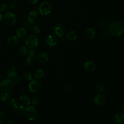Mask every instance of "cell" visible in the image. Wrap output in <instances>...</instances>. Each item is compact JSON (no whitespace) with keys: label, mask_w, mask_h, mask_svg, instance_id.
Listing matches in <instances>:
<instances>
[{"label":"cell","mask_w":124,"mask_h":124,"mask_svg":"<svg viewBox=\"0 0 124 124\" xmlns=\"http://www.w3.org/2000/svg\"><path fill=\"white\" fill-rule=\"evenodd\" d=\"M108 30L110 34L114 36H119L122 35L124 31L123 24L118 21H114L109 24Z\"/></svg>","instance_id":"cell-1"},{"label":"cell","mask_w":124,"mask_h":124,"mask_svg":"<svg viewBox=\"0 0 124 124\" xmlns=\"http://www.w3.org/2000/svg\"><path fill=\"white\" fill-rule=\"evenodd\" d=\"M39 42L38 37L34 34H29L25 39V45L30 49L36 48L39 44Z\"/></svg>","instance_id":"cell-2"},{"label":"cell","mask_w":124,"mask_h":124,"mask_svg":"<svg viewBox=\"0 0 124 124\" xmlns=\"http://www.w3.org/2000/svg\"><path fill=\"white\" fill-rule=\"evenodd\" d=\"M37 114L36 109L32 106L27 107L25 108L24 111V114L25 117L30 121L35 120L37 117Z\"/></svg>","instance_id":"cell-3"},{"label":"cell","mask_w":124,"mask_h":124,"mask_svg":"<svg viewBox=\"0 0 124 124\" xmlns=\"http://www.w3.org/2000/svg\"><path fill=\"white\" fill-rule=\"evenodd\" d=\"M3 20L4 23L8 26H13L16 22V15L10 11H7L5 13L3 17Z\"/></svg>","instance_id":"cell-4"},{"label":"cell","mask_w":124,"mask_h":124,"mask_svg":"<svg viewBox=\"0 0 124 124\" xmlns=\"http://www.w3.org/2000/svg\"><path fill=\"white\" fill-rule=\"evenodd\" d=\"M14 83L10 78H5L0 82V89L3 92H9L13 88Z\"/></svg>","instance_id":"cell-5"},{"label":"cell","mask_w":124,"mask_h":124,"mask_svg":"<svg viewBox=\"0 0 124 124\" xmlns=\"http://www.w3.org/2000/svg\"><path fill=\"white\" fill-rule=\"evenodd\" d=\"M51 10V5L46 1L42 2L39 7V11L41 16H46L50 14Z\"/></svg>","instance_id":"cell-6"},{"label":"cell","mask_w":124,"mask_h":124,"mask_svg":"<svg viewBox=\"0 0 124 124\" xmlns=\"http://www.w3.org/2000/svg\"><path fill=\"white\" fill-rule=\"evenodd\" d=\"M42 85L40 81L37 79L31 80L28 85L29 89L31 93H37L39 92L41 89Z\"/></svg>","instance_id":"cell-7"},{"label":"cell","mask_w":124,"mask_h":124,"mask_svg":"<svg viewBox=\"0 0 124 124\" xmlns=\"http://www.w3.org/2000/svg\"><path fill=\"white\" fill-rule=\"evenodd\" d=\"M53 31L55 35L60 37L64 36L66 33L65 28L61 24L55 25L53 27Z\"/></svg>","instance_id":"cell-8"},{"label":"cell","mask_w":124,"mask_h":124,"mask_svg":"<svg viewBox=\"0 0 124 124\" xmlns=\"http://www.w3.org/2000/svg\"><path fill=\"white\" fill-rule=\"evenodd\" d=\"M49 60V55L46 52H41L37 56V61L40 63H45Z\"/></svg>","instance_id":"cell-9"},{"label":"cell","mask_w":124,"mask_h":124,"mask_svg":"<svg viewBox=\"0 0 124 124\" xmlns=\"http://www.w3.org/2000/svg\"><path fill=\"white\" fill-rule=\"evenodd\" d=\"M46 42L47 45L50 46H56L58 43V39L56 36L50 34L48 35L46 38Z\"/></svg>","instance_id":"cell-10"},{"label":"cell","mask_w":124,"mask_h":124,"mask_svg":"<svg viewBox=\"0 0 124 124\" xmlns=\"http://www.w3.org/2000/svg\"><path fill=\"white\" fill-rule=\"evenodd\" d=\"M18 71L17 69L15 67H10L7 71V75L9 78L14 79L17 76Z\"/></svg>","instance_id":"cell-11"},{"label":"cell","mask_w":124,"mask_h":124,"mask_svg":"<svg viewBox=\"0 0 124 124\" xmlns=\"http://www.w3.org/2000/svg\"><path fill=\"white\" fill-rule=\"evenodd\" d=\"M106 101V97L104 94L99 93L96 95L94 97V101L95 104L97 105H103Z\"/></svg>","instance_id":"cell-12"},{"label":"cell","mask_w":124,"mask_h":124,"mask_svg":"<svg viewBox=\"0 0 124 124\" xmlns=\"http://www.w3.org/2000/svg\"><path fill=\"white\" fill-rule=\"evenodd\" d=\"M11 98L12 94L9 92H3L0 94V100L3 103L10 101Z\"/></svg>","instance_id":"cell-13"},{"label":"cell","mask_w":124,"mask_h":124,"mask_svg":"<svg viewBox=\"0 0 124 124\" xmlns=\"http://www.w3.org/2000/svg\"><path fill=\"white\" fill-rule=\"evenodd\" d=\"M16 35L17 38L22 39L27 35V30L24 27H19L16 31Z\"/></svg>","instance_id":"cell-14"},{"label":"cell","mask_w":124,"mask_h":124,"mask_svg":"<svg viewBox=\"0 0 124 124\" xmlns=\"http://www.w3.org/2000/svg\"><path fill=\"white\" fill-rule=\"evenodd\" d=\"M84 67L85 69L88 72H93L95 69V63L90 61L86 62L84 64Z\"/></svg>","instance_id":"cell-15"},{"label":"cell","mask_w":124,"mask_h":124,"mask_svg":"<svg viewBox=\"0 0 124 124\" xmlns=\"http://www.w3.org/2000/svg\"><path fill=\"white\" fill-rule=\"evenodd\" d=\"M114 122L117 124H122L124 123V114L121 112L116 113L113 117Z\"/></svg>","instance_id":"cell-16"},{"label":"cell","mask_w":124,"mask_h":124,"mask_svg":"<svg viewBox=\"0 0 124 124\" xmlns=\"http://www.w3.org/2000/svg\"><path fill=\"white\" fill-rule=\"evenodd\" d=\"M96 34L95 30L93 28H89L85 31V36L88 39H92L94 38Z\"/></svg>","instance_id":"cell-17"},{"label":"cell","mask_w":124,"mask_h":124,"mask_svg":"<svg viewBox=\"0 0 124 124\" xmlns=\"http://www.w3.org/2000/svg\"><path fill=\"white\" fill-rule=\"evenodd\" d=\"M19 99L21 104L24 106H29L31 102L30 97L27 94H22L20 96Z\"/></svg>","instance_id":"cell-18"},{"label":"cell","mask_w":124,"mask_h":124,"mask_svg":"<svg viewBox=\"0 0 124 124\" xmlns=\"http://www.w3.org/2000/svg\"><path fill=\"white\" fill-rule=\"evenodd\" d=\"M7 41L8 44L11 46H16L17 42H18V39L16 36L14 35H10L7 39Z\"/></svg>","instance_id":"cell-19"},{"label":"cell","mask_w":124,"mask_h":124,"mask_svg":"<svg viewBox=\"0 0 124 124\" xmlns=\"http://www.w3.org/2000/svg\"><path fill=\"white\" fill-rule=\"evenodd\" d=\"M65 37L69 41H74L77 39V34L74 31H70L66 33Z\"/></svg>","instance_id":"cell-20"},{"label":"cell","mask_w":124,"mask_h":124,"mask_svg":"<svg viewBox=\"0 0 124 124\" xmlns=\"http://www.w3.org/2000/svg\"><path fill=\"white\" fill-rule=\"evenodd\" d=\"M23 22L24 25L27 28H31L34 24V22L33 19L30 18V17H29L28 16L27 17H25L23 20Z\"/></svg>","instance_id":"cell-21"},{"label":"cell","mask_w":124,"mask_h":124,"mask_svg":"<svg viewBox=\"0 0 124 124\" xmlns=\"http://www.w3.org/2000/svg\"><path fill=\"white\" fill-rule=\"evenodd\" d=\"M44 74L45 73L43 70L41 69H37L34 72L33 77L36 79H40L44 77Z\"/></svg>","instance_id":"cell-22"},{"label":"cell","mask_w":124,"mask_h":124,"mask_svg":"<svg viewBox=\"0 0 124 124\" xmlns=\"http://www.w3.org/2000/svg\"><path fill=\"white\" fill-rule=\"evenodd\" d=\"M36 62V59L33 56H28L26 58L25 60V63L28 65H33L35 64Z\"/></svg>","instance_id":"cell-23"},{"label":"cell","mask_w":124,"mask_h":124,"mask_svg":"<svg viewBox=\"0 0 124 124\" xmlns=\"http://www.w3.org/2000/svg\"><path fill=\"white\" fill-rule=\"evenodd\" d=\"M28 53V49L26 46H21L18 49V53L21 56H25Z\"/></svg>","instance_id":"cell-24"},{"label":"cell","mask_w":124,"mask_h":124,"mask_svg":"<svg viewBox=\"0 0 124 124\" xmlns=\"http://www.w3.org/2000/svg\"><path fill=\"white\" fill-rule=\"evenodd\" d=\"M10 102V106L14 109H16L19 105V104L18 103V102L17 101V100L15 98H12L11 99V100L9 101Z\"/></svg>","instance_id":"cell-25"},{"label":"cell","mask_w":124,"mask_h":124,"mask_svg":"<svg viewBox=\"0 0 124 124\" xmlns=\"http://www.w3.org/2000/svg\"><path fill=\"white\" fill-rule=\"evenodd\" d=\"M23 78L26 80L31 81V80L33 79V75L31 72L26 71L24 74Z\"/></svg>","instance_id":"cell-26"},{"label":"cell","mask_w":124,"mask_h":124,"mask_svg":"<svg viewBox=\"0 0 124 124\" xmlns=\"http://www.w3.org/2000/svg\"><path fill=\"white\" fill-rule=\"evenodd\" d=\"M95 88L97 92L99 93H101L103 92L104 90V86L102 83L99 82L96 84L95 86Z\"/></svg>","instance_id":"cell-27"},{"label":"cell","mask_w":124,"mask_h":124,"mask_svg":"<svg viewBox=\"0 0 124 124\" xmlns=\"http://www.w3.org/2000/svg\"><path fill=\"white\" fill-rule=\"evenodd\" d=\"M38 16V12L36 10H31L28 14V17L32 19L36 18Z\"/></svg>","instance_id":"cell-28"},{"label":"cell","mask_w":124,"mask_h":124,"mask_svg":"<svg viewBox=\"0 0 124 124\" xmlns=\"http://www.w3.org/2000/svg\"><path fill=\"white\" fill-rule=\"evenodd\" d=\"M8 8V5L6 3H3L0 5V11L1 13H5Z\"/></svg>","instance_id":"cell-29"},{"label":"cell","mask_w":124,"mask_h":124,"mask_svg":"<svg viewBox=\"0 0 124 124\" xmlns=\"http://www.w3.org/2000/svg\"><path fill=\"white\" fill-rule=\"evenodd\" d=\"M25 107L24 105L23 104H19L17 108L16 109L17 110V111L18 113L19 114H22V113H24V111L25 110Z\"/></svg>","instance_id":"cell-30"},{"label":"cell","mask_w":124,"mask_h":124,"mask_svg":"<svg viewBox=\"0 0 124 124\" xmlns=\"http://www.w3.org/2000/svg\"><path fill=\"white\" fill-rule=\"evenodd\" d=\"M31 30L32 32L35 34H39L40 33V29L38 26H33L31 28Z\"/></svg>","instance_id":"cell-31"},{"label":"cell","mask_w":124,"mask_h":124,"mask_svg":"<svg viewBox=\"0 0 124 124\" xmlns=\"http://www.w3.org/2000/svg\"><path fill=\"white\" fill-rule=\"evenodd\" d=\"M31 104L33 105H36L38 104L40 102L39 97H38L37 96H35V97H33L32 99H31Z\"/></svg>","instance_id":"cell-32"},{"label":"cell","mask_w":124,"mask_h":124,"mask_svg":"<svg viewBox=\"0 0 124 124\" xmlns=\"http://www.w3.org/2000/svg\"><path fill=\"white\" fill-rule=\"evenodd\" d=\"M10 8L12 10H14L16 9L18 6V3L16 1H13L10 4Z\"/></svg>","instance_id":"cell-33"},{"label":"cell","mask_w":124,"mask_h":124,"mask_svg":"<svg viewBox=\"0 0 124 124\" xmlns=\"http://www.w3.org/2000/svg\"><path fill=\"white\" fill-rule=\"evenodd\" d=\"M107 25H108L107 22L105 20H102L99 22V25L102 28H106Z\"/></svg>","instance_id":"cell-34"},{"label":"cell","mask_w":124,"mask_h":124,"mask_svg":"<svg viewBox=\"0 0 124 124\" xmlns=\"http://www.w3.org/2000/svg\"><path fill=\"white\" fill-rule=\"evenodd\" d=\"M35 54H36V51L33 49H31L28 52V55L29 56L34 57V56L35 55Z\"/></svg>","instance_id":"cell-35"},{"label":"cell","mask_w":124,"mask_h":124,"mask_svg":"<svg viewBox=\"0 0 124 124\" xmlns=\"http://www.w3.org/2000/svg\"><path fill=\"white\" fill-rule=\"evenodd\" d=\"M13 80V82H14V83L15 84H19L20 82H21V78H18V77H16L15 78H14V80Z\"/></svg>","instance_id":"cell-36"},{"label":"cell","mask_w":124,"mask_h":124,"mask_svg":"<svg viewBox=\"0 0 124 124\" xmlns=\"http://www.w3.org/2000/svg\"><path fill=\"white\" fill-rule=\"evenodd\" d=\"M7 116V113L4 111V110H1L0 111V117L2 119L5 118Z\"/></svg>","instance_id":"cell-37"},{"label":"cell","mask_w":124,"mask_h":124,"mask_svg":"<svg viewBox=\"0 0 124 124\" xmlns=\"http://www.w3.org/2000/svg\"><path fill=\"white\" fill-rule=\"evenodd\" d=\"M28 1L31 4H34L37 2L38 0H28Z\"/></svg>","instance_id":"cell-38"},{"label":"cell","mask_w":124,"mask_h":124,"mask_svg":"<svg viewBox=\"0 0 124 124\" xmlns=\"http://www.w3.org/2000/svg\"><path fill=\"white\" fill-rule=\"evenodd\" d=\"M5 124H16L13 121H12V120H9V121H7Z\"/></svg>","instance_id":"cell-39"},{"label":"cell","mask_w":124,"mask_h":124,"mask_svg":"<svg viewBox=\"0 0 124 124\" xmlns=\"http://www.w3.org/2000/svg\"><path fill=\"white\" fill-rule=\"evenodd\" d=\"M66 40H67V39H66V38L65 37H64V36L61 37V41L62 42H63V43L65 42L66 41Z\"/></svg>","instance_id":"cell-40"},{"label":"cell","mask_w":124,"mask_h":124,"mask_svg":"<svg viewBox=\"0 0 124 124\" xmlns=\"http://www.w3.org/2000/svg\"><path fill=\"white\" fill-rule=\"evenodd\" d=\"M0 124H4V121L2 118L0 117Z\"/></svg>","instance_id":"cell-41"},{"label":"cell","mask_w":124,"mask_h":124,"mask_svg":"<svg viewBox=\"0 0 124 124\" xmlns=\"http://www.w3.org/2000/svg\"><path fill=\"white\" fill-rule=\"evenodd\" d=\"M122 109L123 110V111L124 112V101L123 102V104H122Z\"/></svg>","instance_id":"cell-42"},{"label":"cell","mask_w":124,"mask_h":124,"mask_svg":"<svg viewBox=\"0 0 124 124\" xmlns=\"http://www.w3.org/2000/svg\"><path fill=\"white\" fill-rule=\"evenodd\" d=\"M2 16L1 14L0 13V22H1V21L2 20Z\"/></svg>","instance_id":"cell-43"}]
</instances>
